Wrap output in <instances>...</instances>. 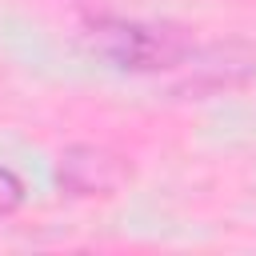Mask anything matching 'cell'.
Segmentation results:
<instances>
[{"mask_svg":"<svg viewBox=\"0 0 256 256\" xmlns=\"http://www.w3.org/2000/svg\"><path fill=\"white\" fill-rule=\"evenodd\" d=\"M52 176L72 200H108L132 180V160L108 144H68L56 156Z\"/></svg>","mask_w":256,"mask_h":256,"instance_id":"cell-3","label":"cell"},{"mask_svg":"<svg viewBox=\"0 0 256 256\" xmlns=\"http://www.w3.org/2000/svg\"><path fill=\"white\" fill-rule=\"evenodd\" d=\"M172 76H176L172 96H180V100H208V96L244 92L256 84V44L244 36L196 44Z\"/></svg>","mask_w":256,"mask_h":256,"instance_id":"cell-2","label":"cell"},{"mask_svg":"<svg viewBox=\"0 0 256 256\" xmlns=\"http://www.w3.org/2000/svg\"><path fill=\"white\" fill-rule=\"evenodd\" d=\"M28 200V184L20 180V172H12L8 164H0V216H16Z\"/></svg>","mask_w":256,"mask_h":256,"instance_id":"cell-4","label":"cell"},{"mask_svg":"<svg viewBox=\"0 0 256 256\" xmlns=\"http://www.w3.org/2000/svg\"><path fill=\"white\" fill-rule=\"evenodd\" d=\"M80 40L100 64H108L112 72H128V76L176 72L184 56L196 48L192 28L176 20H140V16H116V12L92 16Z\"/></svg>","mask_w":256,"mask_h":256,"instance_id":"cell-1","label":"cell"}]
</instances>
